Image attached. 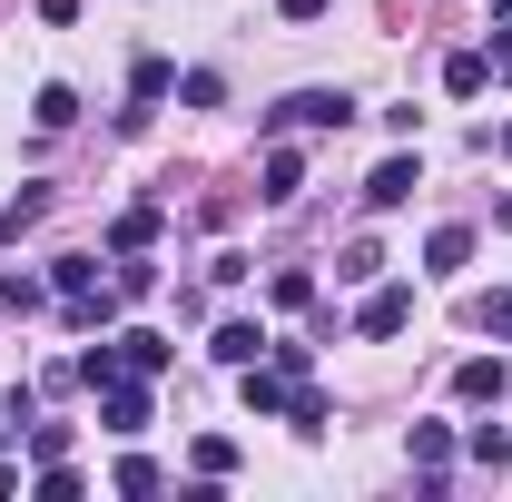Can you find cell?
<instances>
[{"mask_svg": "<svg viewBox=\"0 0 512 502\" xmlns=\"http://www.w3.org/2000/svg\"><path fill=\"white\" fill-rule=\"evenodd\" d=\"M119 365H128V375H158V365H168V335H158V325H128V335H119Z\"/></svg>", "mask_w": 512, "mask_h": 502, "instance_id": "9c48e42d", "label": "cell"}, {"mask_svg": "<svg viewBox=\"0 0 512 502\" xmlns=\"http://www.w3.org/2000/svg\"><path fill=\"white\" fill-rule=\"evenodd\" d=\"M335 276H345V286H375V276H384V247H375V237H355V247L335 256Z\"/></svg>", "mask_w": 512, "mask_h": 502, "instance_id": "9a60e30c", "label": "cell"}, {"mask_svg": "<svg viewBox=\"0 0 512 502\" xmlns=\"http://www.w3.org/2000/svg\"><path fill=\"white\" fill-rule=\"evenodd\" d=\"M503 158H512V128H503Z\"/></svg>", "mask_w": 512, "mask_h": 502, "instance_id": "1f68e13d", "label": "cell"}, {"mask_svg": "<svg viewBox=\"0 0 512 502\" xmlns=\"http://www.w3.org/2000/svg\"><path fill=\"white\" fill-rule=\"evenodd\" d=\"M40 217H50V188H20L0 207V237H20V227H40Z\"/></svg>", "mask_w": 512, "mask_h": 502, "instance_id": "e0dca14e", "label": "cell"}, {"mask_svg": "<svg viewBox=\"0 0 512 502\" xmlns=\"http://www.w3.org/2000/svg\"><path fill=\"white\" fill-rule=\"evenodd\" d=\"M296 188H306V158H296V148H266V188H256V197H266V207H286Z\"/></svg>", "mask_w": 512, "mask_h": 502, "instance_id": "30bf717a", "label": "cell"}, {"mask_svg": "<svg viewBox=\"0 0 512 502\" xmlns=\"http://www.w3.org/2000/svg\"><path fill=\"white\" fill-rule=\"evenodd\" d=\"M99 424H109V434H119V443H138V434H148V384H99Z\"/></svg>", "mask_w": 512, "mask_h": 502, "instance_id": "3957f363", "label": "cell"}, {"mask_svg": "<svg viewBox=\"0 0 512 502\" xmlns=\"http://www.w3.org/2000/svg\"><path fill=\"white\" fill-rule=\"evenodd\" d=\"M453 394H463V404H503L512 365H503V355H473V365H453Z\"/></svg>", "mask_w": 512, "mask_h": 502, "instance_id": "5b68a950", "label": "cell"}, {"mask_svg": "<svg viewBox=\"0 0 512 502\" xmlns=\"http://www.w3.org/2000/svg\"><path fill=\"white\" fill-rule=\"evenodd\" d=\"M345 119H355L345 89H296V99H276V119H266V128H345Z\"/></svg>", "mask_w": 512, "mask_h": 502, "instance_id": "6da1fadb", "label": "cell"}, {"mask_svg": "<svg viewBox=\"0 0 512 502\" xmlns=\"http://www.w3.org/2000/svg\"><path fill=\"white\" fill-rule=\"evenodd\" d=\"M50 286H60V296H89V286H99V256H60Z\"/></svg>", "mask_w": 512, "mask_h": 502, "instance_id": "44dd1931", "label": "cell"}, {"mask_svg": "<svg viewBox=\"0 0 512 502\" xmlns=\"http://www.w3.org/2000/svg\"><path fill=\"white\" fill-rule=\"evenodd\" d=\"M286 424H296L306 443H325V424H335V414H325V394H316V384H296V404H286Z\"/></svg>", "mask_w": 512, "mask_h": 502, "instance_id": "2e32d148", "label": "cell"}, {"mask_svg": "<svg viewBox=\"0 0 512 502\" xmlns=\"http://www.w3.org/2000/svg\"><path fill=\"white\" fill-rule=\"evenodd\" d=\"M414 463H424V483L444 493V463H453V434H444V424H414Z\"/></svg>", "mask_w": 512, "mask_h": 502, "instance_id": "4fadbf2b", "label": "cell"}, {"mask_svg": "<svg viewBox=\"0 0 512 502\" xmlns=\"http://www.w3.org/2000/svg\"><path fill=\"white\" fill-rule=\"evenodd\" d=\"M483 10H512V0H483Z\"/></svg>", "mask_w": 512, "mask_h": 502, "instance_id": "4dcf8cb0", "label": "cell"}, {"mask_svg": "<svg viewBox=\"0 0 512 502\" xmlns=\"http://www.w3.org/2000/svg\"><path fill=\"white\" fill-rule=\"evenodd\" d=\"M109 286H119V296H148V286H158V266H148V247H128V266L109 276Z\"/></svg>", "mask_w": 512, "mask_h": 502, "instance_id": "d4e9b609", "label": "cell"}, {"mask_svg": "<svg viewBox=\"0 0 512 502\" xmlns=\"http://www.w3.org/2000/svg\"><path fill=\"white\" fill-rule=\"evenodd\" d=\"M276 10H286V20H325V0H276Z\"/></svg>", "mask_w": 512, "mask_h": 502, "instance_id": "f1b7e54d", "label": "cell"}, {"mask_svg": "<svg viewBox=\"0 0 512 502\" xmlns=\"http://www.w3.org/2000/svg\"><path fill=\"white\" fill-rule=\"evenodd\" d=\"M30 119H40V128H69V119H79V89H60V79H50V89H40V109H30Z\"/></svg>", "mask_w": 512, "mask_h": 502, "instance_id": "7402d4cb", "label": "cell"}, {"mask_svg": "<svg viewBox=\"0 0 512 502\" xmlns=\"http://www.w3.org/2000/svg\"><path fill=\"white\" fill-rule=\"evenodd\" d=\"M40 296H50L40 276H10V266H0V315H30V306H40Z\"/></svg>", "mask_w": 512, "mask_h": 502, "instance_id": "ffe728a7", "label": "cell"}, {"mask_svg": "<svg viewBox=\"0 0 512 502\" xmlns=\"http://www.w3.org/2000/svg\"><path fill=\"white\" fill-rule=\"evenodd\" d=\"M40 20H50V30H69V20H79V0H40Z\"/></svg>", "mask_w": 512, "mask_h": 502, "instance_id": "83f0119b", "label": "cell"}, {"mask_svg": "<svg viewBox=\"0 0 512 502\" xmlns=\"http://www.w3.org/2000/svg\"><path fill=\"white\" fill-rule=\"evenodd\" d=\"M493 79H512V10H493Z\"/></svg>", "mask_w": 512, "mask_h": 502, "instance_id": "4316f807", "label": "cell"}, {"mask_svg": "<svg viewBox=\"0 0 512 502\" xmlns=\"http://www.w3.org/2000/svg\"><path fill=\"white\" fill-rule=\"evenodd\" d=\"M503 227H512V207H503Z\"/></svg>", "mask_w": 512, "mask_h": 502, "instance_id": "d6a6232c", "label": "cell"}, {"mask_svg": "<svg viewBox=\"0 0 512 502\" xmlns=\"http://www.w3.org/2000/svg\"><path fill=\"white\" fill-rule=\"evenodd\" d=\"M266 296H276V306L296 315V306H316V276H306V266H286V276H276V286H266Z\"/></svg>", "mask_w": 512, "mask_h": 502, "instance_id": "cb8c5ba5", "label": "cell"}, {"mask_svg": "<svg viewBox=\"0 0 512 502\" xmlns=\"http://www.w3.org/2000/svg\"><path fill=\"white\" fill-rule=\"evenodd\" d=\"M69 375L89 384V394H99V384H119L128 365H119V345H89V355H79V365H69Z\"/></svg>", "mask_w": 512, "mask_h": 502, "instance_id": "d6986e66", "label": "cell"}, {"mask_svg": "<svg viewBox=\"0 0 512 502\" xmlns=\"http://www.w3.org/2000/svg\"><path fill=\"white\" fill-rule=\"evenodd\" d=\"M109 247H158V207H128V217H119V227H109Z\"/></svg>", "mask_w": 512, "mask_h": 502, "instance_id": "ac0fdd59", "label": "cell"}, {"mask_svg": "<svg viewBox=\"0 0 512 502\" xmlns=\"http://www.w3.org/2000/svg\"><path fill=\"white\" fill-rule=\"evenodd\" d=\"M158 99H168V60H138V69H128V109H119V119L138 128L148 109H158Z\"/></svg>", "mask_w": 512, "mask_h": 502, "instance_id": "52a82bcc", "label": "cell"}, {"mask_svg": "<svg viewBox=\"0 0 512 502\" xmlns=\"http://www.w3.org/2000/svg\"><path fill=\"white\" fill-rule=\"evenodd\" d=\"M404 325H414V286H365L355 335H404Z\"/></svg>", "mask_w": 512, "mask_h": 502, "instance_id": "277c9868", "label": "cell"}, {"mask_svg": "<svg viewBox=\"0 0 512 502\" xmlns=\"http://www.w3.org/2000/svg\"><path fill=\"white\" fill-rule=\"evenodd\" d=\"M296 384H306V375H286L276 355H256V365H237V394H247V414H286V404H296Z\"/></svg>", "mask_w": 512, "mask_h": 502, "instance_id": "7a4b0ae2", "label": "cell"}, {"mask_svg": "<svg viewBox=\"0 0 512 502\" xmlns=\"http://www.w3.org/2000/svg\"><path fill=\"white\" fill-rule=\"evenodd\" d=\"M444 89H453V99H483V89H493V50H453V60H444Z\"/></svg>", "mask_w": 512, "mask_h": 502, "instance_id": "ba28073f", "label": "cell"}, {"mask_svg": "<svg viewBox=\"0 0 512 502\" xmlns=\"http://www.w3.org/2000/svg\"><path fill=\"white\" fill-rule=\"evenodd\" d=\"M424 266H434V276L473 266V227H434V237H424Z\"/></svg>", "mask_w": 512, "mask_h": 502, "instance_id": "7c38bea8", "label": "cell"}, {"mask_svg": "<svg viewBox=\"0 0 512 502\" xmlns=\"http://www.w3.org/2000/svg\"><path fill=\"white\" fill-rule=\"evenodd\" d=\"M207 355H217V365H256V355H266V335L237 315V325H217V335H207Z\"/></svg>", "mask_w": 512, "mask_h": 502, "instance_id": "8fae6325", "label": "cell"}, {"mask_svg": "<svg viewBox=\"0 0 512 502\" xmlns=\"http://www.w3.org/2000/svg\"><path fill=\"white\" fill-rule=\"evenodd\" d=\"M473 325H483L493 345H512V286H503V296H483V306H473Z\"/></svg>", "mask_w": 512, "mask_h": 502, "instance_id": "603a6c76", "label": "cell"}, {"mask_svg": "<svg viewBox=\"0 0 512 502\" xmlns=\"http://www.w3.org/2000/svg\"><path fill=\"white\" fill-rule=\"evenodd\" d=\"M0 493H20V463H0Z\"/></svg>", "mask_w": 512, "mask_h": 502, "instance_id": "f546056e", "label": "cell"}, {"mask_svg": "<svg viewBox=\"0 0 512 502\" xmlns=\"http://www.w3.org/2000/svg\"><path fill=\"white\" fill-rule=\"evenodd\" d=\"M188 463H197V483H227V473H237V443H227V434H197Z\"/></svg>", "mask_w": 512, "mask_h": 502, "instance_id": "5bb4252c", "label": "cell"}, {"mask_svg": "<svg viewBox=\"0 0 512 502\" xmlns=\"http://www.w3.org/2000/svg\"><path fill=\"white\" fill-rule=\"evenodd\" d=\"M40 502H79V473L69 463H40Z\"/></svg>", "mask_w": 512, "mask_h": 502, "instance_id": "484cf974", "label": "cell"}, {"mask_svg": "<svg viewBox=\"0 0 512 502\" xmlns=\"http://www.w3.org/2000/svg\"><path fill=\"white\" fill-rule=\"evenodd\" d=\"M414 188H424V168H414V158H384L375 178H365V207H404Z\"/></svg>", "mask_w": 512, "mask_h": 502, "instance_id": "8992f818", "label": "cell"}]
</instances>
